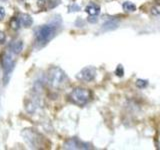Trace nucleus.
<instances>
[{
  "mask_svg": "<svg viewBox=\"0 0 160 150\" xmlns=\"http://www.w3.org/2000/svg\"><path fill=\"white\" fill-rule=\"evenodd\" d=\"M57 32V27L53 24H46L35 30V43L42 47L51 40Z\"/></svg>",
  "mask_w": 160,
  "mask_h": 150,
  "instance_id": "nucleus-1",
  "label": "nucleus"
},
{
  "mask_svg": "<svg viewBox=\"0 0 160 150\" xmlns=\"http://www.w3.org/2000/svg\"><path fill=\"white\" fill-rule=\"evenodd\" d=\"M92 99V92L87 88L76 87L69 94V100L77 106H85Z\"/></svg>",
  "mask_w": 160,
  "mask_h": 150,
  "instance_id": "nucleus-2",
  "label": "nucleus"
},
{
  "mask_svg": "<svg viewBox=\"0 0 160 150\" xmlns=\"http://www.w3.org/2000/svg\"><path fill=\"white\" fill-rule=\"evenodd\" d=\"M47 83L52 88H59L66 79V74L58 66H52L46 73Z\"/></svg>",
  "mask_w": 160,
  "mask_h": 150,
  "instance_id": "nucleus-3",
  "label": "nucleus"
},
{
  "mask_svg": "<svg viewBox=\"0 0 160 150\" xmlns=\"http://www.w3.org/2000/svg\"><path fill=\"white\" fill-rule=\"evenodd\" d=\"M0 63H1V66L4 71V84H5L8 82L10 76H11L15 62L11 54L8 52H3L0 55Z\"/></svg>",
  "mask_w": 160,
  "mask_h": 150,
  "instance_id": "nucleus-4",
  "label": "nucleus"
},
{
  "mask_svg": "<svg viewBox=\"0 0 160 150\" xmlns=\"http://www.w3.org/2000/svg\"><path fill=\"white\" fill-rule=\"evenodd\" d=\"M22 136L24 137V140L28 144L32 145L34 147H37L36 145H39V141H41V137L38 138L39 136H41L38 132L34 131L31 128H26L22 131Z\"/></svg>",
  "mask_w": 160,
  "mask_h": 150,
  "instance_id": "nucleus-5",
  "label": "nucleus"
},
{
  "mask_svg": "<svg viewBox=\"0 0 160 150\" xmlns=\"http://www.w3.org/2000/svg\"><path fill=\"white\" fill-rule=\"evenodd\" d=\"M96 77V69L92 66H87L81 69L77 73L76 78L85 82H91Z\"/></svg>",
  "mask_w": 160,
  "mask_h": 150,
  "instance_id": "nucleus-6",
  "label": "nucleus"
},
{
  "mask_svg": "<svg viewBox=\"0 0 160 150\" xmlns=\"http://www.w3.org/2000/svg\"><path fill=\"white\" fill-rule=\"evenodd\" d=\"M64 148L65 149H90L91 146L90 144L83 142L82 140L79 138H70L66 142L64 143Z\"/></svg>",
  "mask_w": 160,
  "mask_h": 150,
  "instance_id": "nucleus-7",
  "label": "nucleus"
},
{
  "mask_svg": "<svg viewBox=\"0 0 160 150\" xmlns=\"http://www.w3.org/2000/svg\"><path fill=\"white\" fill-rule=\"evenodd\" d=\"M59 0H39L37 2V5L39 8H41L42 10H50L54 7H56L59 4Z\"/></svg>",
  "mask_w": 160,
  "mask_h": 150,
  "instance_id": "nucleus-8",
  "label": "nucleus"
},
{
  "mask_svg": "<svg viewBox=\"0 0 160 150\" xmlns=\"http://www.w3.org/2000/svg\"><path fill=\"white\" fill-rule=\"evenodd\" d=\"M8 48H9L10 51H11V53L19 54L23 49V42L21 41V40H14V41H12L9 44Z\"/></svg>",
  "mask_w": 160,
  "mask_h": 150,
  "instance_id": "nucleus-9",
  "label": "nucleus"
},
{
  "mask_svg": "<svg viewBox=\"0 0 160 150\" xmlns=\"http://www.w3.org/2000/svg\"><path fill=\"white\" fill-rule=\"evenodd\" d=\"M19 21H20V24L22 25L23 27L27 28V27H30L31 25L33 24V18L30 16L29 14H26V13H21L19 15Z\"/></svg>",
  "mask_w": 160,
  "mask_h": 150,
  "instance_id": "nucleus-10",
  "label": "nucleus"
},
{
  "mask_svg": "<svg viewBox=\"0 0 160 150\" xmlns=\"http://www.w3.org/2000/svg\"><path fill=\"white\" fill-rule=\"evenodd\" d=\"M85 11H86L89 15L96 16V15H98L99 12H100V7L98 6V5L92 3V4H89L88 6H86V8H85Z\"/></svg>",
  "mask_w": 160,
  "mask_h": 150,
  "instance_id": "nucleus-11",
  "label": "nucleus"
},
{
  "mask_svg": "<svg viewBox=\"0 0 160 150\" xmlns=\"http://www.w3.org/2000/svg\"><path fill=\"white\" fill-rule=\"evenodd\" d=\"M9 26L12 30H15V31H16V30H18L20 28L21 24H20V21L17 17H12L9 21Z\"/></svg>",
  "mask_w": 160,
  "mask_h": 150,
  "instance_id": "nucleus-12",
  "label": "nucleus"
},
{
  "mask_svg": "<svg viewBox=\"0 0 160 150\" xmlns=\"http://www.w3.org/2000/svg\"><path fill=\"white\" fill-rule=\"evenodd\" d=\"M123 9L125 10V11L127 12H134L135 10H136V5H135L134 3L130 2V1H126L124 2L123 5H122Z\"/></svg>",
  "mask_w": 160,
  "mask_h": 150,
  "instance_id": "nucleus-13",
  "label": "nucleus"
},
{
  "mask_svg": "<svg viewBox=\"0 0 160 150\" xmlns=\"http://www.w3.org/2000/svg\"><path fill=\"white\" fill-rule=\"evenodd\" d=\"M135 85H136V87L142 89V88H145L148 85V81L147 80H144V79H138L136 80V83H135Z\"/></svg>",
  "mask_w": 160,
  "mask_h": 150,
  "instance_id": "nucleus-14",
  "label": "nucleus"
},
{
  "mask_svg": "<svg viewBox=\"0 0 160 150\" xmlns=\"http://www.w3.org/2000/svg\"><path fill=\"white\" fill-rule=\"evenodd\" d=\"M151 14L155 16H160V5H155L151 8Z\"/></svg>",
  "mask_w": 160,
  "mask_h": 150,
  "instance_id": "nucleus-15",
  "label": "nucleus"
},
{
  "mask_svg": "<svg viewBox=\"0 0 160 150\" xmlns=\"http://www.w3.org/2000/svg\"><path fill=\"white\" fill-rule=\"evenodd\" d=\"M115 74H116L117 76H119V77L123 76V74H124V70H123L122 65H118L117 68H116V70H115Z\"/></svg>",
  "mask_w": 160,
  "mask_h": 150,
  "instance_id": "nucleus-16",
  "label": "nucleus"
},
{
  "mask_svg": "<svg viewBox=\"0 0 160 150\" xmlns=\"http://www.w3.org/2000/svg\"><path fill=\"white\" fill-rule=\"evenodd\" d=\"M6 42V34L3 31H0V45L4 44Z\"/></svg>",
  "mask_w": 160,
  "mask_h": 150,
  "instance_id": "nucleus-17",
  "label": "nucleus"
},
{
  "mask_svg": "<svg viewBox=\"0 0 160 150\" xmlns=\"http://www.w3.org/2000/svg\"><path fill=\"white\" fill-rule=\"evenodd\" d=\"M5 14H6V12H5V9L2 6H0V21L3 20V18L5 17Z\"/></svg>",
  "mask_w": 160,
  "mask_h": 150,
  "instance_id": "nucleus-18",
  "label": "nucleus"
},
{
  "mask_svg": "<svg viewBox=\"0 0 160 150\" xmlns=\"http://www.w3.org/2000/svg\"><path fill=\"white\" fill-rule=\"evenodd\" d=\"M68 9H69V11H79L80 7L77 6V5H72V6H69Z\"/></svg>",
  "mask_w": 160,
  "mask_h": 150,
  "instance_id": "nucleus-19",
  "label": "nucleus"
},
{
  "mask_svg": "<svg viewBox=\"0 0 160 150\" xmlns=\"http://www.w3.org/2000/svg\"><path fill=\"white\" fill-rule=\"evenodd\" d=\"M97 17L96 16H92V15H90V16L88 17V21L91 22V23H96L97 22Z\"/></svg>",
  "mask_w": 160,
  "mask_h": 150,
  "instance_id": "nucleus-20",
  "label": "nucleus"
}]
</instances>
